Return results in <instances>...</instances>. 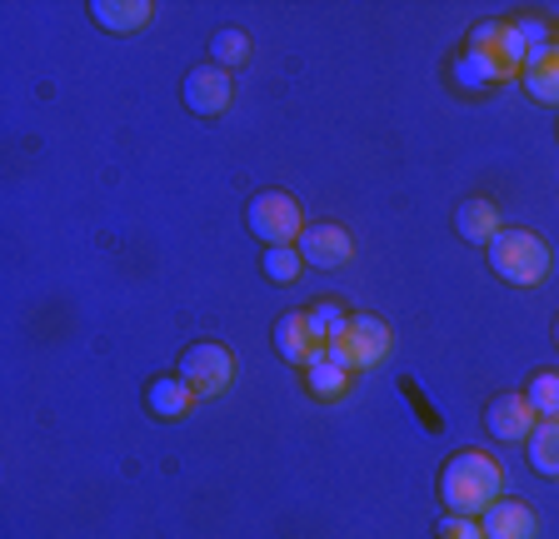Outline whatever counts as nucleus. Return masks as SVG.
I'll list each match as a JSON object with an SVG mask.
<instances>
[{
	"label": "nucleus",
	"instance_id": "nucleus-13",
	"mask_svg": "<svg viewBox=\"0 0 559 539\" xmlns=\"http://www.w3.org/2000/svg\"><path fill=\"white\" fill-rule=\"evenodd\" d=\"M520 85L535 106H559V40L545 50H530V60H524V71H520Z\"/></svg>",
	"mask_w": 559,
	"mask_h": 539
},
{
	"label": "nucleus",
	"instance_id": "nucleus-17",
	"mask_svg": "<svg viewBox=\"0 0 559 539\" xmlns=\"http://www.w3.org/2000/svg\"><path fill=\"white\" fill-rule=\"evenodd\" d=\"M305 390H310L314 399H325V405H335V399H345L349 390V370H340L330 355H320V360L305 370Z\"/></svg>",
	"mask_w": 559,
	"mask_h": 539
},
{
	"label": "nucleus",
	"instance_id": "nucleus-19",
	"mask_svg": "<svg viewBox=\"0 0 559 539\" xmlns=\"http://www.w3.org/2000/svg\"><path fill=\"white\" fill-rule=\"evenodd\" d=\"M524 399L535 405L539 420H555L559 415V370H539V375L524 385Z\"/></svg>",
	"mask_w": 559,
	"mask_h": 539
},
{
	"label": "nucleus",
	"instance_id": "nucleus-18",
	"mask_svg": "<svg viewBox=\"0 0 559 539\" xmlns=\"http://www.w3.org/2000/svg\"><path fill=\"white\" fill-rule=\"evenodd\" d=\"M250 60V36H245L240 25H221L215 36H210V65H221V71H235Z\"/></svg>",
	"mask_w": 559,
	"mask_h": 539
},
{
	"label": "nucleus",
	"instance_id": "nucleus-22",
	"mask_svg": "<svg viewBox=\"0 0 559 539\" xmlns=\"http://www.w3.org/2000/svg\"><path fill=\"white\" fill-rule=\"evenodd\" d=\"M450 75H454V85H460V91H489V81H485V75H479V65H475V60L465 56V50L454 56Z\"/></svg>",
	"mask_w": 559,
	"mask_h": 539
},
{
	"label": "nucleus",
	"instance_id": "nucleus-7",
	"mask_svg": "<svg viewBox=\"0 0 559 539\" xmlns=\"http://www.w3.org/2000/svg\"><path fill=\"white\" fill-rule=\"evenodd\" d=\"M180 100H186L190 116L210 120V116H225L235 100V85H230V71H221V65H190L186 71V85H180Z\"/></svg>",
	"mask_w": 559,
	"mask_h": 539
},
{
	"label": "nucleus",
	"instance_id": "nucleus-23",
	"mask_svg": "<svg viewBox=\"0 0 559 539\" xmlns=\"http://www.w3.org/2000/svg\"><path fill=\"white\" fill-rule=\"evenodd\" d=\"M440 539H485V529H479V519L444 515V519H440Z\"/></svg>",
	"mask_w": 559,
	"mask_h": 539
},
{
	"label": "nucleus",
	"instance_id": "nucleus-9",
	"mask_svg": "<svg viewBox=\"0 0 559 539\" xmlns=\"http://www.w3.org/2000/svg\"><path fill=\"white\" fill-rule=\"evenodd\" d=\"M295 250H300V260L314 270H345L349 260H355V240H349V230L335 220H310Z\"/></svg>",
	"mask_w": 559,
	"mask_h": 539
},
{
	"label": "nucleus",
	"instance_id": "nucleus-20",
	"mask_svg": "<svg viewBox=\"0 0 559 539\" xmlns=\"http://www.w3.org/2000/svg\"><path fill=\"white\" fill-rule=\"evenodd\" d=\"M260 270H265V280H275V285H295L300 280V270H305V260H300L295 245H275V250H265Z\"/></svg>",
	"mask_w": 559,
	"mask_h": 539
},
{
	"label": "nucleus",
	"instance_id": "nucleus-2",
	"mask_svg": "<svg viewBox=\"0 0 559 539\" xmlns=\"http://www.w3.org/2000/svg\"><path fill=\"white\" fill-rule=\"evenodd\" d=\"M489 270L500 275L504 285H520V290H535V285L549 280V270H555V250L545 245V235L524 230V225H504L485 250Z\"/></svg>",
	"mask_w": 559,
	"mask_h": 539
},
{
	"label": "nucleus",
	"instance_id": "nucleus-1",
	"mask_svg": "<svg viewBox=\"0 0 559 539\" xmlns=\"http://www.w3.org/2000/svg\"><path fill=\"white\" fill-rule=\"evenodd\" d=\"M495 500H504V469L489 450H454L440 469V504L444 515L479 519Z\"/></svg>",
	"mask_w": 559,
	"mask_h": 539
},
{
	"label": "nucleus",
	"instance_id": "nucleus-12",
	"mask_svg": "<svg viewBox=\"0 0 559 539\" xmlns=\"http://www.w3.org/2000/svg\"><path fill=\"white\" fill-rule=\"evenodd\" d=\"M500 230H504V225H500V205H495V200L469 195V200H460V205H454V235H460L465 245L489 250V240H495Z\"/></svg>",
	"mask_w": 559,
	"mask_h": 539
},
{
	"label": "nucleus",
	"instance_id": "nucleus-6",
	"mask_svg": "<svg viewBox=\"0 0 559 539\" xmlns=\"http://www.w3.org/2000/svg\"><path fill=\"white\" fill-rule=\"evenodd\" d=\"M175 375L186 380L200 399H215V395H225L230 380H235V355L225 350L221 340H195V345H186V355H180V364H175Z\"/></svg>",
	"mask_w": 559,
	"mask_h": 539
},
{
	"label": "nucleus",
	"instance_id": "nucleus-21",
	"mask_svg": "<svg viewBox=\"0 0 559 539\" xmlns=\"http://www.w3.org/2000/svg\"><path fill=\"white\" fill-rule=\"evenodd\" d=\"M305 315H310V330H314V340H320V345H330V335H335V330L349 320L345 310L335 306V300H314V306L305 310Z\"/></svg>",
	"mask_w": 559,
	"mask_h": 539
},
{
	"label": "nucleus",
	"instance_id": "nucleus-5",
	"mask_svg": "<svg viewBox=\"0 0 559 539\" xmlns=\"http://www.w3.org/2000/svg\"><path fill=\"white\" fill-rule=\"evenodd\" d=\"M305 225H310V220H305L300 200L285 195V190H260V195H250V205H245V230L255 235L265 250L300 245Z\"/></svg>",
	"mask_w": 559,
	"mask_h": 539
},
{
	"label": "nucleus",
	"instance_id": "nucleus-15",
	"mask_svg": "<svg viewBox=\"0 0 559 539\" xmlns=\"http://www.w3.org/2000/svg\"><path fill=\"white\" fill-rule=\"evenodd\" d=\"M155 15L151 0H95L91 5V21L100 25V31H110V36H135V31H145Z\"/></svg>",
	"mask_w": 559,
	"mask_h": 539
},
{
	"label": "nucleus",
	"instance_id": "nucleus-3",
	"mask_svg": "<svg viewBox=\"0 0 559 539\" xmlns=\"http://www.w3.org/2000/svg\"><path fill=\"white\" fill-rule=\"evenodd\" d=\"M465 56L475 60L489 85H504V81H520L524 60H530V46H524V36L514 31V21H485L465 36Z\"/></svg>",
	"mask_w": 559,
	"mask_h": 539
},
{
	"label": "nucleus",
	"instance_id": "nucleus-11",
	"mask_svg": "<svg viewBox=\"0 0 559 539\" xmlns=\"http://www.w3.org/2000/svg\"><path fill=\"white\" fill-rule=\"evenodd\" d=\"M479 529H485V539H539V519H535V510L524 500H495L479 515Z\"/></svg>",
	"mask_w": 559,
	"mask_h": 539
},
{
	"label": "nucleus",
	"instance_id": "nucleus-16",
	"mask_svg": "<svg viewBox=\"0 0 559 539\" xmlns=\"http://www.w3.org/2000/svg\"><path fill=\"white\" fill-rule=\"evenodd\" d=\"M524 455H530V469H535V475L559 480V415L535 424V434L524 440Z\"/></svg>",
	"mask_w": 559,
	"mask_h": 539
},
{
	"label": "nucleus",
	"instance_id": "nucleus-14",
	"mask_svg": "<svg viewBox=\"0 0 559 539\" xmlns=\"http://www.w3.org/2000/svg\"><path fill=\"white\" fill-rule=\"evenodd\" d=\"M195 390L186 385V380L180 375H160V380H151V385H145V410L155 415V420H186L190 410H195Z\"/></svg>",
	"mask_w": 559,
	"mask_h": 539
},
{
	"label": "nucleus",
	"instance_id": "nucleus-8",
	"mask_svg": "<svg viewBox=\"0 0 559 539\" xmlns=\"http://www.w3.org/2000/svg\"><path fill=\"white\" fill-rule=\"evenodd\" d=\"M539 415L535 405L524 399V390H504V395H495L485 405V430L500 440V445H524L530 434H535Z\"/></svg>",
	"mask_w": 559,
	"mask_h": 539
},
{
	"label": "nucleus",
	"instance_id": "nucleus-10",
	"mask_svg": "<svg viewBox=\"0 0 559 539\" xmlns=\"http://www.w3.org/2000/svg\"><path fill=\"white\" fill-rule=\"evenodd\" d=\"M275 355L285 364H300V370H310V364L325 355V345L314 340L310 315H305V310H285V315L275 320Z\"/></svg>",
	"mask_w": 559,
	"mask_h": 539
},
{
	"label": "nucleus",
	"instance_id": "nucleus-4",
	"mask_svg": "<svg viewBox=\"0 0 559 539\" xmlns=\"http://www.w3.org/2000/svg\"><path fill=\"white\" fill-rule=\"evenodd\" d=\"M390 345H395V335H390V325H384L380 315H370V310H360V315H349L345 325L330 335L325 355L340 364V370H349V375H360V370H374V364L390 355Z\"/></svg>",
	"mask_w": 559,
	"mask_h": 539
},
{
	"label": "nucleus",
	"instance_id": "nucleus-25",
	"mask_svg": "<svg viewBox=\"0 0 559 539\" xmlns=\"http://www.w3.org/2000/svg\"><path fill=\"white\" fill-rule=\"evenodd\" d=\"M555 135H559V130H555Z\"/></svg>",
	"mask_w": 559,
	"mask_h": 539
},
{
	"label": "nucleus",
	"instance_id": "nucleus-24",
	"mask_svg": "<svg viewBox=\"0 0 559 539\" xmlns=\"http://www.w3.org/2000/svg\"><path fill=\"white\" fill-rule=\"evenodd\" d=\"M555 345H559V315H555Z\"/></svg>",
	"mask_w": 559,
	"mask_h": 539
}]
</instances>
